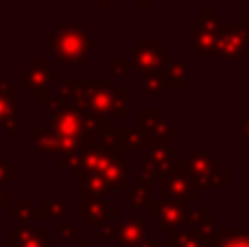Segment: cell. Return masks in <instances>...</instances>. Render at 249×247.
<instances>
[{
  "label": "cell",
  "mask_w": 249,
  "mask_h": 247,
  "mask_svg": "<svg viewBox=\"0 0 249 247\" xmlns=\"http://www.w3.org/2000/svg\"><path fill=\"white\" fill-rule=\"evenodd\" d=\"M51 51L61 64L83 66V57L88 55V35H83L70 22H61V26L51 37Z\"/></svg>",
  "instance_id": "cell-1"
},
{
  "label": "cell",
  "mask_w": 249,
  "mask_h": 247,
  "mask_svg": "<svg viewBox=\"0 0 249 247\" xmlns=\"http://www.w3.org/2000/svg\"><path fill=\"white\" fill-rule=\"evenodd\" d=\"M53 77H57V72L48 68V61L35 59V61H31L29 68L20 72V88H26L31 92V96H35V99H42L46 94L44 88H46L48 79H53Z\"/></svg>",
  "instance_id": "cell-2"
},
{
  "label": "cell",
  "mask_w": 249,
  "mask_h": 247,
  "mask_svg": "<svg viewBox=\"0 0 249 247\" xmlns=\"http://www.w3.org/2000/svg\"><path fill=\"white\" fill-rule=\"evenodd\" d=\"M18 121H20V114H18V90H13V88L0 90V127L9 129L11 138H18Z\"/></svg>",
  "instance_id": "cell-3"
},
{
  "label": "cell",
  "mask_w": 249,
  "mask_h": 247,
  "mask_svg": "<svg viewBox=\"0 0 249 247\" xmlns=\"http://www.w3.org/2000/svg\"><path fill=\"white\" fill-rule=\"evenodd\" d=\"M48 129L57 136H64V138L79 140V136H81L83 129H86V123H83L74 112L61 109V112H55V116H53Z\"/></svg>",
  "instance_id": "cell-4"
},
{
  "label": "cell",
  "mask_w": 249,
  "mask_h": 247,
  "mask_svg": "<svg viewBox=\"0 0 249 247\" xmlns=\"http://www.w3.org/2000/svg\"><path fill=\"white\" fill-rule=\"evenodd\" d=\"M11 247H46V232L33 230L26 221H22L11 234Z\"/></svg>",
  "instance_id": "cell-5"
},
{
  "label": "cell",
  "mask_w": 249,
  "mask_h": 247,
  "mask_svg": "<svg viewBox=\"0 0 249 247\" xmlns=\"http://www.w3.org/2000/svg\"><path fill=\"white\" fill-rule=\"evenodd\" d=\"M11 214H13V217H18V219H22V221H26L29 217H35V212L29 208V201H26V199H22L20 201V208L13 210Z\"/></svg>",
  "instance_id": "cell-6"
},
{
  "label": "cell",
  "mask_w": 249,
  "mask_h": 247,
  "mask_svg": "<svg viewBox=\"0 0 249 247\" xmlns=\"http://www.w3.org/2000/svg\"><path fill=\"white\" fill-rule=\"evenodd\" d=\"M9 177H11V173H9V164L4 160H0V186H7Z\"/></svg>",
  "instance_id": "cell-7"
},
{
  "label": "cell",
  "mask_w": 249,
  "mask_h": 247,
  "mask_svg": "<svg viewBox=\"0 0 249 247\" xmlns=\"http://www.w3.org/2000/svg\"><path fill=\"white\" fill-rule=\"evenodd\" d=\"M9 206V191L7 186H0V210H4Z\"/></svg>",
  "instance_id": "cell-8"
}]
</instances>
